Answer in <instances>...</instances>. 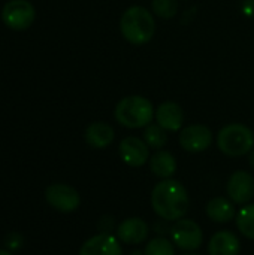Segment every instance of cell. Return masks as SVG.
I'll return each mask as SVG.
<instances>
[{
    "label": "cell",
    "mask_w": 254,
    "mask_h": 255,
    "mask_svg": "<svg viewBox=\"0 0 254 255\" xmlns=\"http://www.w3.org/2000/svg\"><path fill=\"white\" fill-rule=\"evenodd\" d=\"M148 226L142 218L133 217L121 221L117 227V238L124 244L138 245L148 238Z\"/></svg>",
    "instance_id": "13"
},
{
    "label": "cell",
    "mask_w": 254,
    "mask_h": 255,
    "mask_svg": "<svg viewBox=\"0 0 254 255\" xmlns=\"http://www.w3.org/2000/svg\"><path fill=\"white\" fill-rule=\"evenodd\" d=\"M151 12L162 19H172L178 13V0H151Z\"/></svg>",
    "instance_id": "20"
},
{
    "label": "cell",
    "mask_w": 254,
    "mask_h": 255,
    "mask_svg": "<svg viewBox=\"0 0 254 255\" xmlns=\"http://www.w3.org/2000/svg\"><path fill=\"white\" fill-rule=\"evenodd\" d=\"M4 242H6V247H7L9 250H19V248L22 247L24 239H22V236H21L19 233L12 232V233H9V235L6 236Z\"/></svg>",
    "instance_id": "22"
},
{
    "label": "cell",
    "mask_w": 254,
    "mask_h": 255,
    "mask_svg": "<svg viewBox=\"0 0 254 255\" xmlns=\"http://www.w3.org/2000/svg\"><path fill=\"white\" fill-rule=\"evenodd\" d=\"M171 239L180 250L195 251L201 248L204 242V233L196 221L181 218L171 227Z\"/></svg>",
    "instance_id": "5"
},
{
    "label": "cell",
    "mask_w": 254,
    "mask_h": 255,
    "mask_svg": "<svg viewBox=\"0 0 254 255\" xmlns=\"http://www.w3.org/2000/svg\"><path fill=\"white\" fill-rule=\"evenodd\" d=\"M130 255H145V253H142V251H133Z\"/></svg>",
    "instance_id": "26"
},
{
    "label": "cell",
    "mask_w": 254,
    "mask_h": 255,
    "mask_svg": "<svg viewBox=\"0 0 254 255\" xmlns=\"http://www.w3.org/2000/svg\"><path fill=\"white\" fill-rule=\"evenodd\" d=\"M150 170L162 179H169L177 172V160L169 151L159 149L150 157Z\"/></svg>",
    "instance_id": "16"
},
{
    "label": "cell",
    "mask_w": 254,
    "mask_h": 255,
    "mask_svg": "<svg viewBox=\"0 0 254 255\" xmlns=\"http://www.w3.org/2000/svg\"><path fill=\"white\" fill-rule=\"evenodd\" d=\"M79 255H123V250L118 238L109 233H100L82 244Z\"/></svg>",
    "instance_id": "12"
},
{
    "label": "cell",
    "mask_w": 254,
    "mask_h": 255,
    "mask_svg": "<svg viewBox=\"0 0 254 255\" xmlns=\"http://www.w3.org/2000/svg\"><path fill=\"white\" fill-rule=\"evenodd\" d=\"M157 30L156 15L147 7L135 4L127 7L120 18V31L126 42L135 46L147 45Z\"/></svg>",
    "instance_id": "2"
},
{
    "label": "cell",
    "mask_w": 254,
    "mask_h": 255,
    "mask_svg": "<svg viewBox=\"0 0 254 255\" xmlns=\"http://www.w3.org/2000/svg\"><path fill=\"white\" fill-rule=\"evenodd\" d=\"M183 255H199V254H183Z\"/></svg>",
    "instance_id": "27"
},
{
    "label": "cell",
    "mask_w": 254,
    "mask_h": 255,
    "mask_svg": "<svg viewBox=\"0 0 254 255\" xmlns=\"http://www.w3.org/2000/svg\"><path fill=\"white\" fill-rule=\"evenodd\" d=\"M153 211L165 221L181 220L190 206V199L184 185L175 179L160 181L151 191Z\"/></svg>",
    "instance_id": "1"
},
{
    "label": "cell",
    "mask_w": 254,
    "mask_h": 255,
    "mask_svg": "<svg viewBox=\"0 0 254 255\" xmlns=\"http://www.w3.org/2000/svg\"><path fill=\"white\" fill-rule=\"evenodd\" d=\"M249 164H250V167L254 169V149L249 154Z\"/></svg>",
    "instance_id": "24"
},
{
    "label": "cell",
    "mask_w": 254,
    "mask_h": 255,
    "mask_svg": "<svg viewBox=\"0 0 254 255\" xmlns=\"http://www.w3.org/2000/svg\"><path fill=\"white\" fill-rule=\"evenodd\" d=\"M217 148L232 158L249 155L254 148L253 130L241 123L226 124L217 133Z\"/></svg>",
    "instance_id": "4"
},
{
    "label": "cell",
    "mask_w": 254,
    "mask_h": 255,
    "mask_svg": "<svg viewBox=\"0 0 254 255\" xmlns=\"http://www.w3.org/2000/svg\"><path fill=\"white\" fill-rule=\"evenodd\" d=\"M145 255H175L174 242L166 238H156L145 247Z\"/></svg>",
    "instance_id": "21"
},
{
    "label": "cell",
    "mask_w": 254,
    "mask_h": 255,
    "mask_svg": "<svg viewBox=\"0 0 254 255\" xmlns=\"http://www.w3.org/2000/svg\"><path fill=\"white\" fill-rule=\"evenodd\" d=\"M241 9L246 15H254V0H244Z\"/></svg>",
    "instance_id": "23"
},
{
    "label": "cell",
    "mask_w": 254,
    "mask_h": 255,
    "mask_svg": "<svg viewBox=\"0 0 254 255\" xmlns=\"http://www.w3.org/2000/svg\"><path fill=\"white\" fill-rule=\"evenodd\" d=\"M156 108L150 99L132 94L120 99L114 108L115 121L126 128H145L154 121Z\"/></svg>",
    "instance_id": "3"
},
{
    "label": "cell",
    "mask_w": 254,
    "mask_h": 255,
    "mask_svg": "<svg viewBox=\"0 0 254 255\" xmlns=\"http://www.w3.org/2000/svg\"><path fill=\"white\" fill-rule=\"evenodd\" d=\"M84 139L88 146H91L94 149H105L114 142L115 131H114L112 126L108 123L94 121L85 128Z\"/></svg>",
    "instance_id": "14"
},
{
    "label": "cell",
    "mask_w": 254,
    "mask_h": 255,
    "mask_svg": "<svg viewBox=\"0 0 254 255\" xmlns=\"http://www.w3.org/2000/svg\"><path fill=\"white\" fill-rule=\"evenodd\" d=\"M36 16L34 6L27 0H10L4 4L1 10L3 22L12 30H25L28 28Z\"/></svg>",
    "instance_id": "6"
},
{
    "label": "cell",
    "mask_w": 254,
    "mask_h": 255,
    "mask_svg": "<svg viewBox=\"0 0 254 255\" xmlns=\"http://www.w3.org/2000/svg\"><path fill=\"white\" fill-rule=\"evenodd\" d=\"M0 255H12V253L7 250H0Z\"/></svg>",
    "instance_id": "25"
},
{
    "label": "cell",
    "mask_w": 254,
    "mask_h": 255,
    "mask_svg": "<svg viewBox=\"0 0 254 255\" xmlns=\"http://www.w3.org/2000/svg\"><path fill=\"white\" fill-rule=\"evenodd\" d=\"M237 227L243 236L254 241V203L240 209L237 214Z\"/></svg>",
    "instance_id": "19"
},
{
    "label": "cell",
    "mask_w": 254,
    "mask_h": 255,
    "mask_svg": "<svg viewBox=\"0 0 254 255\" xmlns=\"http://www.w3.org/2000/svg\"><path fill=\"white\" fill-rule=\"evenodd\" d=\"M241 251L240 239L235 233L222 230L213 235L208 242V254L210 255H238Z\"/></svg>",
    "instance_id": "15"
},
{
    "label": "cell",
    "mask_w": 254,
    "mask_h": 255,
    "mask_svg": "<svg viewBox=\"0 0 254 255\" xmlns=\"http://www.w3.org/2000/svg\"><path fill=\"white\" fill-rule=\"evenodd\" d=\"M154 121L165 128L168 133H177L181 130L183 123H184V112L180 103L174 100H166L162 102L156 108L154 114Z\"/></svg>",
    "instance_id": "11"
},
{
    "label": "cell",
    "mask_w": 254,
    "mask_h": 255,
    "mask_svg": "<svg viewBox=\"0 0 254 255\" xmlns=\"http://www.w3.org/2000/svg\"><path fill=\"white\" fill-rule=\"evenodd\" d=\"M207 215L219 224H226L235 218V206L225 197H214L207 205Z\"/></svg>",
    "instance_id": "17"
},
{
    "label": "cell",
    "mask_w": 254,
    "mask_h": 255,
    "mask_svg": "<svg viewBox=\"0 0 254 255\" xmlns=\"http://www.w3.org/2000/svg\"><path fill=\"white\" fill-rule=\"evenodd\" d=\"M142 139L151 149H163L168 143V131L162 128L157 123H151L144 128Z\"/></svg>",
    "instance_id": "18"
},
{
    "label": "cell",
    "mask_w": 254,
    "mask_h": 255,
    "mask_svg": "<svg viewBox=\"0 0 254 255\" xmlns=\"http://www.w3.org/2000/svg\"><path fill=\"white\" fill-rule=\"evenodd\" d=\"M46 202L58 212L70 214L75 212L81 205L78 191L67 184H52L45 191Z\"/></svg>",
    "instance_id": "8"
},
{
    "label": "cell",
    "mask_w": 254,
    "mask_h": 255,
    "mask_svg": "<svg viewBox=\"0 0 254 255\" xmlns=\"http://www.w3.org/2000/svg\"><path fill=\"white\" fill-rule=\"evenodd\" d=\"M213 131L205 124H190L181 128L180 146L190 154H199L207 151L213 143Z\"/></svg>",
    "instance_id": "7"
},
{
    "label": "cell",
    "mask_w": 254,
    "mask_h": 255,
    "mask_svg": "<svg viewBox=\"0 0 254 255\" xmlns=\"http://www.w3.org/2000/svg\"><path fill=\"white\" fill-rule=\"evenodd\" d=\"M228 194L234 203L247 205L254 197V178L246 170H237L228 181Z\"/></svg>",
    "instance_id": "10"
},
{
    "label": "cell",
    "mask_w": 254,
    "mask_h": 255,
    "mask_svg": "<svg viewBox=\"0 0 254 255\" xmlns=\"http://www.w3.org/2000/svg\"><path fill=\"white\" fill-rule=\"evenodd\" d=\"M118 154L121 160L130 167H142L150 161V146L144 139L127 136L118 145Z\"/></svg>",
    "instance_id": "9"
}]
</instances>
